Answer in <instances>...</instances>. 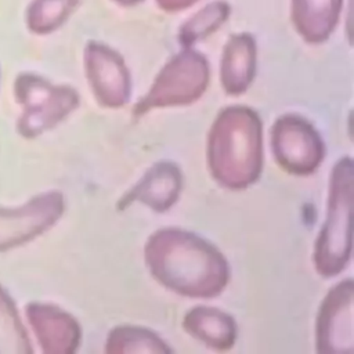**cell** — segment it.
I'll return each instance as SVG.
<instances>
[{"label":"cell","instance_id":"obj_1","mask_svg":"<svg viewBox=\"0 0 354 354\" xmlns=\"http://www.w3.org/2000/svg\"><path fill=\"white\" fill-rule=\"evenodd\" d=\"M145 264L166 289L194 299L220 295L230 278L223 253L191 231L166 227L155 231L144 248Z\"/></svg>","mask_w":354,"mask_h":354},{"label":"cell","instance_id":"obj_2","mask_svg":"<svg viewBox=\"0 0 354 354\" xmlns=\"http://www.w3.org/2000/svg\"><path fill=\"white\" fill-rule=\"evenodd\" d=\"M207 166L224 188L239 191L257 181L263 169V124L245 105L218 112L207 136Z\"/></svg>","mask_w":354,"mask_h":354},{"label":"cell","instance_id":"obj_3","mask_svg":"<svg viewBox=\"0 0 354 354\" xmlns=\"http://www.w3.org/2000/svg\"><path fill=\"white\" fill-rule=\"evenodd\" d=\"M353 195L354 163L344 156L330 171L328 213L314 246V266L324 278L340 274L350 261Z\"/></svg>","mask_w":354,"mask_h":354},{"label":"cell","instance_id":"obj_4","mask_svg":"<svg viewBox=\"0 0 354 354\" xmlns=\"http://www.w3.org/2000/svg\"><path fill=\"white\" fill-rule=\"evenodd\" d=\"M209 79L207 59L198 51L184 48L159 71L148 93L134 105L133 115L141 116L152 108L192 104L206 91Z\"/></svg>","mask_w":354,"mask_h":354},{"label":"cell","instance_id":"obj_5","mask_svg":"<svg viewBox=\"0 0 354 354\" xmlns=\"http://www.w3.org/2000/svg\"><path fill=\"white\" fill-rule=\"evenodd\" d=\"M15 97L24 105L18 131L36 137L57 126L79 106V93L71 86H54L46 79L25 73L15 80Z\"/></svg>","mask_w":354,"mask_h":354},{"label":"cell","instance_id":"obj_6","mask_svg":"<svg viewBox=\"0 0 354 354\" xmlns=\"http://www.w3.org/2000/svg\"><path fill=\"white\" fill-rule=\"evenodd\" d=\"M271 148L278 166L295 176H308L322 163L325 145L319 133L296 113L279 116L271 127Z\"/></svg>","mask_w":354,"mask_h":354},{"label":"cell","instance_id":"obj_7","mask_svg":"<svg viewBox=\"0 0 354 354\" xmlns=\"http://www.w3.org/2000/svg\"><path fill=\"white\" fill-rule=\"evenodd\" d=\"M354 282L347 278L329 289L319 306L315 342L319 354H351L354 350Z\"/></svg>","mask_w":354,"mask_h":354},{"label":"cell","instance_id":"obj_8","mask_svg":"<svg viewBox=\"0 0 354 354\" xmlns=\"http://www.w3.org/2000/svg\"><path fill=\"white\" fill-rule=\"evenodd\" d=\"M84 71L87 82L98 104L120 108L129 102L131 79L122 55L100 41H88L84 47Z\"/></svg>","mask_w":354,"mask_h":354},{"label":"cell","instance_id":"obj_9","mask_svg":"<svg viewBox=\"0 0 354 354\" xmlns=\"http://www.w3.org/2000/svg\"><path fill=\"white\" fill-rule=\"evenodd\" d=\"M64 196L50 191L15 209L0 207V250H6L43 234L62 216Z\"/></svg>","mask_w":354,"mask_h":354},{"label":"cell","instance_id":"obj_10","mask_svg":"<svg viewBox=\"0 0 354 354\" xmlns=\"http://www.w3.org/2000/svg\"><path fill=\"white\" fill-rule=\"evenodd\" d=\"M26 318L41 350L47 354H72L77 350L82 329L66 311L43 303L26 306Z\"/></svg>","mask_w":354,"mask_h":354},{"label":"cell","instance_id":"obj_11","mask_svg":"<svg viewBox=\"0 0 354 354\" xmlns=\"http://www.w3.org/2000/svg\"><path fill=\"white\" fill-rule=\"evenodd\" d=\"M181 188L183 174L178 166L169 160H160L147 170L140 181L119 199L116 206L119 210H124L133 202H141L162 213L177 202Z\"/></svg>","mask_w":354,"mask_h":354},{"label":"cell","instance_id":"obj_12","mask_svg":"<svg viewBox=\"0 0 354 354\" xmlns=\"http://www.w3.org/2000/svg\"><path fill=\"white\" fill-rule=\"evenodd\" d=\"M256 73V41L250 33L228 37L220 61V83L227 94L239 95L248 90Z\"/></svg>","mask_w":354,"mask_h":354},{"label":"cell","instance_id":"obj_13","mask_svg":"<svg viewBox=\"0 0 354 354\" xmlns=\"http://www.w3.org/2000/svg\"><path fill=\"white\" fill-rule=\"evenodd\" d=\"M342 7L343 0H292V24L304 41L319 44L335 30Z\"/></svg>","mask_w":354,"mask_h":354},{"label":"cell","instance_id":"obj_14","mask_svg":"<svg viewBox=\"0 0 354 354\" xmlns=\"http://www.w3.org/2000/svg\"><path fill=\"white\" fill-rule=\"evenodd\" d=\"M183 328L195 339L216 350H228L236 339L235 319L213 307L198 306L191 308L183 321Z\"/></svg>","mask_w":354,"mask_h":354},{"label":"cell","instance_id":"obj_15","mask_svg":"<svg viewBox=\"0 0 354 354\" xmlns=\"http://www.w3.org/2000/svg\"><path fill=\"white\" fill-rule=\"evenodd\" d=\"M105 351L109 354L131 353H171V348L152 330L141 326L120 325L113 328L106 337Z\"/></svg>","mask_w":354,"mask_h":354},{"label":"cell","instance_id":"obj_16","mask_svg":"<svg viewBox=\"0 0 354 354\" xmlns=\"http://www.w3.org/2000/svg\"><path fill=\"white\" fill-rule=\"evenodd\" d=\"M230 6L225 1H212L189 17L178 29V41L183 48H189L196 41L216 32L228 18Z\"/></svg>","mask_w":354,"mask_h":354},{"label":"cell","instance_id":"obj_17","mask_svg":"<svg viewBox=\"0 0 354 354\" xmlns=\"http://www.w3.org/2000/svg\"><path fill=\"white\" fill-rule=\"evenodd\" d=\"M32 353L26 330L18 317L14 301L0 286V354Z\"/></svg>","mask_w":354,"mask_h":354},{"label":"cell","instance_id":"obj_18","mask_svg":"<svg viewBox=\"0 0 354 354\" xmlns=\"http://www.w3.org/2000/svg\"><path fill=\"white\" fill-rule=\"evenodd\" d=\"M79 0H35L28 11V25L35 33H50L64 24Z\"/></svg>","mask_w":354,"mask_h":354},{"label":"cell","instance_id":"obj_19","mask_svg":"<svg viewBox=\"0 0 354 354\" xmlns=\"http://www.w3.org/2000/svg\"><path fill=\"white\" fill-rule=\"evenodd\" d=\"M155 1L158 7L166 12H178L191 7L198 0H155Z\"/></svg>","mask_w":354,"mask_h":354},{"label":"cell","instance_id":"obj_20","mask_svg":"<svg viewBox=\"0 0 354 354\" xmlns=\"http://www.w3.org/2000/svg\"><path fill=\"white\" fill-rule=\"evenodd\" d=\"M115 3H118L119 6H124V7H129V6H134V4H138L140 1L142 0H113Z\"/></svg>","mask_w":354,"mask_h":354}]
</instances>
